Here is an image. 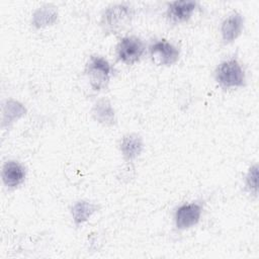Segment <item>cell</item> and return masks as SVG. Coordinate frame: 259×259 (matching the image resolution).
Segmentation results:
<instances>
[{
	"label": "cell",
	"instance_id": "obj_9",
	"mask_svg": "<svg viewBox=\"0 0 259 259\" xmlns=\"http://www.w3.org/2000/svg\"><path fill=\"white\" fill-rule=\"evenodd\" d=\"M196 7L194 1H173L168 6V16L175 22L186 21Z\"/></svg>",
	"mask_w": 259,
	"mask_h": 259
},
{
	"label": "cell",
	"instance_id": "obj_10",
	"mask_svg": "<svg viewBox=\"0 0 259 259\" xmlns=\"http://www.w3.org/2000/svg\"><path fill=\"white\" fill-rule=\"evenodd\" d=\"M120 150L125 160L132 161L136 159L140 156L143 150L142 139L137 135H127L123 137L120 144Z\"/></svg>",
	"mask_w": 259,
	"mask_h": 259
},
{
	"label": "cell",
	"instance_id": "obj_15",
	"mask_svg": "<svg viewBox=\"0 0 259 259\" xmlns=\"http://www.w3.org/2000/svg\"><path fill=\"white\" fill-rule=\"evenodd\" d=\"M257 178H258V168L257 165L250 168L247 177H246V186L251 191L257 194Z\"/></svg>",
	"mask_w": 259,
	"mask_h": 259
},
{
	"label": "cell",
	"instance_id": "obj_1",
	"mask_svg": "<svg viewBox=\"0 0 259 259\" xmlns=\"http://www.w3.org/2000/svg\"><path fill=\"white\" fill-rule=\"evenodd\" d=\"M111 72L112 68L109 63L99 56H92L85 68V74L88 77L90 86L95 91H99L107 86Z\"/></svg>",
	"mask_w": 259,
	"mask_h": 259
},
{
	"label": "cell",
	"instance_id": "obj_2",
	"mask_svg": "<svg viewBox=\"0 0 259 259\" xmlns=\"http://www.w3.org/2000/svg\"><path fill=\"white\" fill-rule=\"evenodd\" d=\"M215 79L226 88L240 87L245 84L244 71L238 61L234 59L220 64L215 71Z\"/></svg>",
	"mask_w": 259,
	"mask_h": 259
},
{
	"label": "cell",
	"instance_id": "obj_5",
	"mask_svg": "<svg viewBox=\"0 0 259 259\" xmlns=\"http://www.w3.org/2000/svg\"><path fill=\"white\" fill-rule=\"evenodd\" d=\"M132 17V9L126 5H114L106 9L102 17V23L107 29L115 30L126 24Z\"/></svg>",
	"mask_w": 259,
	"mask_h": 259
},
{
	"label": "cell",
	"instance_id": "obj_14",
	"mask_svg": "<svg viewBox=\"0 0 259 259\" xmlns=\"http://www.w3.org/2000/svg\"><path fill=\"white\" fill-rule=\"evenodd\" d=\"M25 113V108L16 101H8L5 110H4V117H7V120L18 118L19 116L23 115Z\"/></svg>",
	"mask_w": 259,
	"mask_h": 259
},
{
	"label": "cell",
	"instance_id": "obj_12",
	"mask_svg": "<svg viewBox=\"0 0 259 259\" xmlns=\"http://www.w3.org/2000/svg\"><path fill=\"white\" fill-rule=\"evenodd\" d=\"M58 18V12L55 7L42 6L38 8L32 17V24L37 27H44L47 25L53 24Z\"/></svg>",
	"mask_w": 259,
	"mask_h": 259
},
{
	"label": "cell",
	"instance_id": "obj_3",
	"mask_svg": "<svg viewBox=\"0 0 259 259\" xmlns=\"http://www.w3.org/2000/svg\"><path fill=\"white\" fill-rule=\"evenodd\" d=\"M145 52L143 41L136 36H125L117 45V58L121 62L133 65L138 62Z\"/></svg>",
	"mask_w": 259,
	"mask_h": 259
},
{
	"label": "cell",
	"instance_id": "obj_6",
	"mask_svg": "<svg viewBox=\"0 0 259 259\" xmlns=\"http://www.w3.org/2000/svg\"><path fill=\"white\" fill-rule=\"evenodd\" d=\"M201 206L198 203H185L180 205L175 212V225L177 229L184 230L193 227L199 222Z\"/></svg>",
	"mask_w": 259,
	"mask_h": 259
},
{
	"label": "cell",
	"instance_id": "obj_11",
	"mask_svg": "<svg viewBox=\"0 0 259 259\" xmlns=\"http://www.w3.org/2000/svg\"><path fill=\"white\" fill-rule=\"evenodd\" d=\"M92 114L96 120L105 125L114 123V111L111 104L106 99H100L95 103L92 109Z\"/></svg>",
	"mask_w": 259,
	"mask_h": 259
},
{
	"label": "cell",
	"instance_id": "obj_4",
	"mask_svg": "<svg viewBox=\"0 0 259 259\" xmlns=\"http://www.w3.org/2000/svg\"><path fill=\"white\" fill-rule=\"evenodd\" d=\"M152 61L157 65H173L179 59V51L167 40H159L150 47Z\"/></svg>",
	"mask_w": 259,
	"mask_h": 259
},
{
	"label": "cell",
	"instance_id": "obj_8",
	"mask_svg": "<svg viewBox=\"0 0 259 259\" xmlns=\"http://www.w3.org/2000/svg\"><path fill=\"white\" fill-rule=\"evenodd\" d=\"M243 17L239 13H233L227 17L222 23L221 31L225 42H231L235 40L242 32Z\"/></svg>",
	"mask_w": 259,
	"mask_h": 259
},
{
	"label": "cell",
	"instance_id": "obj_7",
	"mask_svg": "<svg viewBox=\"0 0 259 259\" xmlns=\"http://www.w3.org/2000/svg\"><path fill=\"white\" fill-rule=\"evenodd\" d=\"M25 178V170L21 164L15 161H8L2 169V179L9 188H14L21 184Z\"/></svg>",
	"mask_w": 259,
	"mask_h": 259
},
{
	"label": "cell",
	"instance_id": "obj_13",
	"mask_svg": "<svg viewBox=\"0 0 259 259\" xmlns=\"http://www.w3.org/2000/svg\"><path fill=\"white\" fill-rule=\"evenodd\" d=\"M97 209V206L88 201H78L72 207V215L76 225L85 223L92 213Z\"/></svg>",
	"mask_w": 259,
	"mask_h": 259
}]
</instances>
